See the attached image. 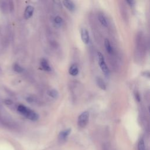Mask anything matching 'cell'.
Instances as JSON below:
<instances>
[{
  "mask_svg": "<svg viewBox=\"0 0 150 150\" xmlns=\"http://www.w3.org/2000/svg\"><path fill=\"white\" fill-rule=\"evenodd\" d=\"M33 12H34V8L30 5L28 6L26 8L25 12H24V18L26 19H29L33 15Z\"/></svg>",
  "mask_w": 150,
  "mask_h": 150,
  "instance_id": "6",
  "label": "cell"
},
{
  "mask_svg": "<svg viewBox=\"0 0 150 150\" xmlns=\"http://www.w3.org/2000/svg\"><path fill=\"white\" fill-rule=\"evenodd\" d=\"M17 110L21 114L31 121H36L39 118V115L35 111L24 105L21 104L18 105Z\"/></svg>",
  "mask_w": 150,
  "mask_h": 150,
  "instance_id": "1",
  "label": "cell"
},
{
  "mask_svg": "<svg viewBox=\"0 0 150 150\" xmlns=\"http://www.w3.org/2000/svg\"><path fill=\"white\" fill-rule=\"evenodd\" d=\"M54 23L57 26H61V25L63 23V19L62 18L59 16H56L54 19Z\"/></svg>",
  "mask_w": 150,
  "mask_h": 150,
  "instance_id": "14",
  "label": "cell"
},
{
  "mask_svg": "<svg viewBox=\"0 0 150 150\" xmlns=\"http://www.w3.org/2000/svg\"><path fill=\"white\" fill-rule=\"evenodd\" d=\"M96 83L97 86L102 90H105L106 89V85L103 81V80L100 77H97L96 79Z\"/></svg>",
  "mask_w": 150,
  "mask_h": 150,
  "instance_id": "11",
  "label": "cell"
},
{
  "mask_svg": "<svg viewBox=\"0 0 150 150\" xmlns=\"http://www.w3.org/2000/svg\"><path fill=\"white\" fill-rule=\"evenodd\" d=\"M5 102V103L6 104H11L12 103V101L11 100H6Z\"/></svg>",
  "mask_w": 150,
  "mask_h": 150,
  "instance_id": "19",
  "label": "cell"
},
{
  "mask_svg": "<svg viewBox=\"0 0 150 150\" xmlns=\"http://www.w3.org/2000/svg\"><path fill=\"white\" fill-rule=\"evenodd\" d=\"M40 67H42V69L43 70H44L45 71H51L52 69L50 67V66L46 59L42 58L40 60Z\"/></svg>",
  "mask_w": 150,
  "mask_h": 150,
  "instance_id": "5",
  "label": "cell"
},
{
  "mask_svg": "<svg viewBox=\"0 0 150 150\" xmlns=\"http://www.w3.org/2000/svg\"><path fill=\"white\" fill-rule=\"evenodd\" d=\"M98 21H100V22L101 23V24L102 25H103L105 27L107 26L108 22H107V19H106L105 16L103 14L100 13L98 15Z\"/></svg>",
  "mask_w": 150,
  "mask_h": 150,
  "instance_id": "10",
  "label": "cell"
},
{
  "mask_svg": "<svg viewBox=\"0 0 150 150\" xmlns=\"http://www.w3.org/2000/svg\"><path fill=\"white\" fill-rule=\"evenodd\" d=\"M70 132H71V129L70 128H69V129H67L66 130L61 131L59 133V138L61 141H64L66 139V138L68 137V135L70 134Z\"/></svg>",
  "mask_w": 150,
  "mask_h": 150,
  "instance_id": "9",
  "label": "cell"
},
{
  "mask_svg": "<svg viewBox=\"0 0 150 150\" xmlns=\"http://www.w3.org/2000/svg\"><path fill=\"white\" fill-rule=\"evenodd\" d=\"M81 38L84 44H88L90 42V36L88 30L86 28H82L80 31Z\"/></svg>",
  "mask_w": 150,
  "mask_h": 150,
  "instance_id": "4",
  "label": "cell"
},
{
  "mask_svg": "<svg viewBox=\"0 0 150 150\" xmlns=\"http://www.w3.org/2000/svg\"><path fill=\"white\" fill-rule=\"evenodd\" d=\"M79 68L76 64H71L69 69V73L72 76H77L79 74Z\"/></svg>",
  "mask_w": 150,
  "mask_h": 150,
  "instance_id": "7",
  "label": "cell"
},
{
  "mask_svg": "<svg viewBox=\"0 0 150 150\" xmlns=\"http://www.w3.org/2000/svg\"><path fill=\"white\" fill-rule=\"evenodd\" d=\"M104 46H105V48L107 53H108L110 54L112 53V49L111 45L110 44V42L108 39H105L104 40Z\"/></svg>",
  "mask_w": 150,
  "mask_h": 150,
  "instance_id": "12",
  "label": "cell"
},
{
  "mask_svg": "<svg viewBox=\"0 0 150 150\" xmlns=\"http://www.w3.org/2000/svg\"><path fill=\"white\" fill-rule=\"evenodd\" d=\"M138 150H146L144 141L143 139H141L138 144Z\"/></svg>",
  "mask_w": 150,
  "mask_h": 150,
  "instance_id": "15",
  "label": "cell"
},
{
  "mask_svg": "<svg viewBox=\"0 0 150 150\" xmlns=\"http://www.w3.org/2000/svg\"><path fill=\"white\" fill-rule=\"evenodd\" d=\"M64 6L70 11H73L75 9V5L71 1H63Z\"/></svg>",
  "mask_w": 150,
  "mask_h": 150,
  "instance_id": "8",
  "label": "cell"
},
{
  "mask_svg": "<svg viewBox=\"0 0 150 150\" xmlns=\"http://www.w3.org/2000/svg\"><path fill=\"white\" fill-rule=\"evenodd\" d=\"M127 2L128 4H129V5H133L135 3V1H127Z\"/></svg>",
  "mask_w": 150,
  "mask_h": 150,
  "instance_id": "18",
  "label": "cell"
},
{
  "mask_svg": "<svg viewBox=\"0 0 150 150\" xmlns=\"http://www.w3.org/2000/svg\"><path fill=\"white\" fill-rule=\"evenodd\" d=\"M97 57H98V64L100 66V67L101 71L105 75H108L109 73H110V70H109V69H108V66H107V64L105 62L104 56L103 55V54L101 52H97Z\"/></svg>",
  "mask_w": 150,
  "mask_h": 150,
  "instance_id": "3",
  "label": "cell"
},
{
  "mask_svg": "<svg viewBox=\"0 0 150 150\" xmlns=\"http://www.w3.org/2000/svg\"><path fill=\"white\" fill-rule=\"evenodd\" d=\"M48 95L50 97H52L53 98H57L59 96V93L57 91V90H56L54 88H53V89H50L48 91Z\"/></svg>",
  "mask_w": 150,
  "mask_h": 150,
  "instance_id": "13",
  "label": "cell"
},
{
  "mask_svg": "<svg viewBox=\"0 0 150 150\" xmlns=\"http://www.w3.org/2000/svg\"><path fill=\"white\" fill-rule=\"evenodd\" d=\"M6 2L4 1H0V9L2 11H4L5 10H6Z\"/></svg>",
  "mask_w": 150,
  "mask_h": 150,
  "instance_id": "17",
  "label": "cell"
},
{
  "mask_svg": "<svg viewBox=\"0 0 150 150\" xmlns=\"http://www.w3.org/2000/svg\"><path fill=\"white\" fill-rule=\"evenodd\" d=\"M89 119V112L87 111L81 112L77 118V125L80 128L85 127L88 124Z\"/></svg>",
  "mask_w": 150,
  "mask_h": 150,
  "instance_id": "2",
  "label": "cell"
},
{
  "mask_svg": "<svg viewBox=\"0 0 150 150\" xmlns=\"http://www.w3.org/2000/svg\"><path fill=\"white\" fill-rule=\"evenodd\" d=\"M13 70L17 73H22L23 71V69L18 64H15L13 65Z\"/></svg>",
  "mask_w": 150,
  "mask_h": 150,
  "instance_id": "16",
  "label": "cell"
}]
</instances>
